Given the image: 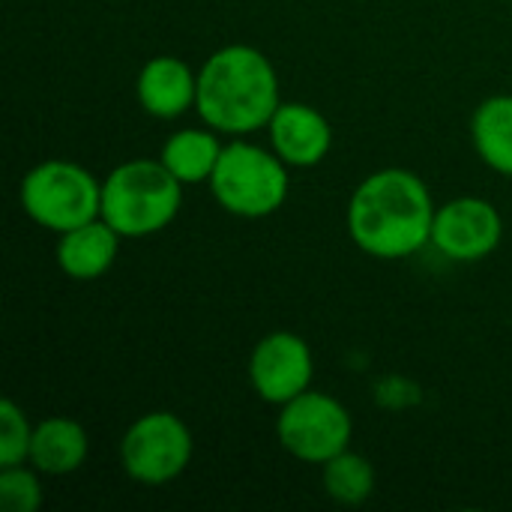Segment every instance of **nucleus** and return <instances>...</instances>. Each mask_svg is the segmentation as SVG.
I'll use <instances>...</instances> for the list:
<instances>
[{
    "label": "nucleus",
    "instance_id": "1",
    "mask_svg": "<svg viewBox=\"0 0 512 512\" xmlns=\"http://www.w3.org/2000/svg\"><path fill=\"white\" fill-rule=\"evenodd\" d=\"M435 204L429 186L408 168L369 174L348 201V234L372 258L402 261L432 243Z\"/></svg>",
    "mask_w": 512,
    "mask_h": 512
},
{
    "label": "nucleus",
    "instance_id": "2",
    "mask_svg": "<svg viewBox=\"0 0 512 512\" xmlns=\"http://www.w3.org/2000/svg\"><path fill=\"white\" fill-rule=\"evenodd\" d=\"M279 99V75L270 57L252 45H225L198 69V117L222 135L264 129Z\"/></svg>",
    "mask_w": 512,
    "mask_h": 512
},
{
    "label": "nucleus",
    "instance_id": "3",
    "mask_svg": "<svg viewBox=\"0 0 512 512\" xmlns=\"http://www.w3.org/2000/svg\"><path fill=\"white\" fill-rule=\"evenodd\" d=\"M183 204V183L162 159H132L102 180V219L120 237H150L165 231Z\"/></svg>",
    "mask_w": 512,
    "mask_h": 512
},
{
    "label": "nucleus",
    "instance_id": "4",
    "mask_svg": "<svg viewBox=\"0 0 512 512\" xmlns=\"http://www.w3.org/2000/svg\"><path fill=\"white\" fill-rule=\"evenodd\" d=\"M213 198L219 207L240 219H264L273 216L291 189L288 165L276 156V150H264L249 141L225 144L219 165L210 177Z\"/></svg>",
    "mask_w": 512,
    "mask_h": 512
},
{
    "label": "nucleus",
    "instance_id": "5",
    "mask_svg": "<svg viewBox=\"0 0 512 512\" xmlns=\"http://www.w3.org/2000/svg\"><path fill=\"white\" fill-rule=\"evenodd\" d=\"M24 213L48 231H72L102 213V183L81 165L48 159L21 180Z\"/></svg>",
    "mask_w": 512,
    "mask_h": 512
},
{
    "label": "nucleus",
    "instance_id": "6",
    "mask_svg": "<svg viewBox=\"0 0 512 512\" xmlns=\"http://www.w3.org/2000/svg\"><path fill=\"white\" fill-rule=\"evenodd\" d=\"M354 423L342 402L306 390L285 402L276 420V438L288 456L306 465H327L351 447Z\"/></svg>",
    "mask_w": 512,
    "mask_h": 512
},
{
    "label": "nucleus",
    "instance_id": "7",
    "mask_svg": "<svg viewBox=\"0 0 512 512\" xmlns=\"http://www.w3.org/2000/svg\"><path fill=\"white\" fill-rule=\"evenodd\" d=\"M195 453L189 426L171 411L138 417L120 441V465L141 486H165L177 480Z\"/></svg>",
    "mask_w": 512,
    "mask_h": 512
},
{
    "label": "nucleus",
    "instance_id": "8",
    "mask_svg": "<svg viewBox=\"0 0 512 512\" xmlns=\"http://www.w3.org/2000/svg\"><path fill=\"white\" fill-rule=\"evenodd\" d=\"M504 237V219L486 198H456L435 210L432 246L459 264H474L489 258Z\"/></svg>",
    "mask_w": 512,
    "mask_h": 512
},
{
    "label": "nucleus",
    "instance_id": "9",
    "mask_svg": "<svg viewBox=\"0 0 512 512\" xmlns=\"http://www.w3.org/2000/svg\"><path fill=\"white\" fill-rule=\"evenodd\" d=\"M315 360L306 339L297 333L279 330L264 336L249 357V381L258 399L270 405H285L300 393L312 390Z\"/></svg>",
    "mask_w": 512,
    "mask_h": 512
},
{
    "label": "nucleus",
    "instance_id": "10",
    "mask_svg": "<svg viewBox=\"0 0 512 512\" xmlns=\"http://www.w3.org/2000/svg\"><path fill=\"white\" fill-rule=\"evenodd\" d=\"M270 147L288 168H312L327 159L333 129L327 117L306 102H282L267 123Z\"/></svg>",
    "mask_w": 512,
    "mask_h": 512
},
{
    "label": "nucleus",
    "instance_id": "11",
    "mask_svg": "<svg viewBox=\"0 0 512 512\" xmlns=\"http://www.w3.org/2000/svg\"><path fill=\"white\" fill-rule=\"evenodd\" d=\"M138 105L159 120L183 117L198 102V72L180 57L159 54L144 63L135 81Z\"/></svg>",
    "mask_w": 512,
    "mask_h": 512
},
{
    "label": "nucleus",
    "instance_id": "12",
    "mask_svg": "<svg viewBox=\"0 0 512 512\" xmlns=\"http://www.w3.org/2000/svg\"><path fill=\"white\" fill-rule=\"evenodd\" d=\"M120 234L99 216L93 222H84L72 231L60 234L57 243V267L78 282H93L105 276L120 252Z\"/></svg>",
    "mask_w": 512,
    "mask_h": 512
},
{
    "label": "nucleus",
    "instance_id": "13",
    "mask_svg": "<svg viewBox=\"0 0 512 512\" xmlns=\"http://www.w3.org/2000/svg\"><path fill=\"white\" fill-rule=\"evenodd\" d=\"M87 432L81 423L69 417H48L33 426V444H30V465L39 474L48 477H66L78 471L87 459Z\"/></svg>",
    "mask_w": 512,
    "mask_h": 512
},
{
    "label": "nucleus",
    "instance_id": "14",
    "mask_svg": "<svg viewBox=\"0 0 512 512\" xmlns=\"http://www.w3.org/2000/svg\"><path fill=\"white\" fill-rule=\"evenodd\" d=\"M222 150L225 144L219 141L216 129H180L162 144L159 159L183 186H195L210 183Z\"/></svg>",
    "mask_w": 512,
    "mask_h": 512
},
{
    "label": "nucleus",
    "instance_id": "15",
    "mask_svg": "<svg viewBox=\"0 0 512 512\" xmlns=\"http://www.w3.org/2000/svg\"><path fill=\"white\" fill-rule=\"evenodd\" d=\"M471 138H474V150L480 153V159L504 174L512 177V96L510 93H498L489 96L486 102H480V108L471 117Z\"/></svg>",
    "mask_w": 512,
    "mask_h": 512
},
{
    "label": "nucleus",
    "instance_id": "16",
    "mask_svg": "<svg viewBox=\"0 0 512 512\" xmlns=\"http://www.w3.org/2000/svg\"><path fill=\"white\" fill-rule=\"evenodd\" d=\"M324 474V492L345 507H360L372 498L375 492V468L369 465V459L345 450L336 459H330L327 465H321Z\"/></svg>",
    "mask_w": 512,
    "mask_h": 512
},
{
    "label": "nucleus",
    "instance_id": "17",
    "mask_svg": "<svg viewBox=\"0 0 512 512\" xmlns=\"http://www.w3.org/2000/svg\"><path fill=\"white\" fill-rule=\"evenodd\" d=\"M30 444H33V426L27 414L12 402H0V468L24 465L30 459Z\"/></svg>",
    "mask_w": 512,
    "mask_h": 512
},
{
    "label": "nucleus",
    "instance_id": "18",
    "mask_svg": "<svg viewBox=\"0 0 512 512\" xmlns=\"http://www.w3.org/2000/svg\"><path fill=\"white\" fill-rule=\"evenodd\" d=\"M39 471L12 465L0 468V504L9 512H36L42 507V486H39Z\"/></svg>",
    "mask_w": 512,
    "mask_h": 512
}]
</instances>
